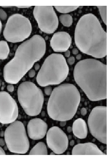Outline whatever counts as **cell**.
I'll list each match as a JSON object with an SVG mask.
<instances>
[{"label":"cell","instance_id":"obj_1","mask_svg":"<svg viewBox=\"0 0 107 156\" xmlns=\"http://www.w3.org/2000/svg\"><path fill=\"white\" fill-rule=\"evenodd\" d=\"M46 50V41L39 35H34L21 44L14 57L4 67L5 81L13 84L18 83L35 63L43 58Z\"/></svg>","mask_w":107,"mask_h":156},{"label":"cell","instance_id":"obj_2","mask_svg":"<svg viewBox=\"0 0 107 156\" xmlns=\"http://www.w3.org/2000/svg\"><path fill=\"white\" fill-rule=\"evenodd\" d=\"M74 80L88 99L95 101L107 98V67L94 58L77 63L73 72Z\"/></svg>","mask_w":107,"mask_h":156},{"label":"cell","instance_id":"obj_3","mask_svg":"<svg viewBox=\"0 0 107 156\" xmlns=\"http://www.w3.org/2000/svg\"><path fill=\"white\" fill-rule=\"evenodd\" d=\"M74 40L81 52L97 58L107 54V34L97 17L92 13L84 15L76 26Z\"/></svg>","mask_w":107,"mask_h":156},{"label":"cell","instance_id":"obj_4","mask_svg":"<svg viewBox=\"0 0 107 156\" xmlns=\"http://www.w3.org/2000/svg\"><path fill=\"white\" fill-rule=\"evenodd\" d=\"M81 101L77 88L72 84H62L56 87L50 95L47 110L50 118L59 122L72 119Z\"/></svg>","mask_w":107,"mask_h":156},{"label":"cell","instance_id":"obj_5","mask_svg":"<svg viewBox=\"0 0 107 156\" xmlns=\"http://www.w3.org/2000/svg\"><path fill=\"white\" fill-rule=\"evenodd\" d=\"M69 68L63 55L52 54L44 60L36 77L41 87L60 84L67 77Z\"/></svg>","mask_w":107,"mask_h":156},{"label":"cell","instance_id":"obj_6","mask_svg":"<svg viewBox=\"0 0 107 156\" xmlns=\"http://www.w3.org/2000/svg\"><path fill=\"white\" fill-rule=\"evenodd\" d=\"M17 93L19 104L27 115L35 116L40 114L44 98L39 87L32 82H24L19 85Z\"/></svg>","mask_w":107,"mask_h":156},{"label":"cell","instance_id":"obj_7","mask_svg":"<svg viewBox=\"0 0 107 156\" xmlns=\"http://www.w3.org/2000/svg\"><path fill=\"white\" fill-rule=\"evenodd\" d=\"M5 140L8 149L11 152L23 154L27 153L29 142L26 129L22 122L16 120L6 129Z\"/></svg>","mask_w":107,"mask_h":156},{"label":"cell","instance_id":"obj_8","mask_svg":"<svg viewBox=\"0 0 107 156\" xmlns=\"http://www.w3.org/2000/svg\"><path fill=\"white\" fill-rule=\"evenodd\" d=\"M32 26L30 20L22 14H16L9 17L3 31V36L8 42H22L30 36Z\"/></svg>","mask_w":107,"mask_h":156},{"label":"cell","instance_id":"obj_9","mask_svg":"<svg viewBox=\"0 0 107 156\" xmlns=\"http://www.w3.org/2000/svg\"><path fill=\"white\" fill-rule=\"evenodd\" d=\"M88 124L91 134L99 142L107 144V107L94 108L88 117Z\"/></svg>","mask_w":107,"mask_h":156},{"label":"cell","instance_id":"obj_10","mask_svg":"<svg viewBox=\"0 0 107 156\" xmlns=\"http://www.w3.org/2000/svg\"><path fill=\"white\" fill-rule=\"evenodd\" d=\"M33 14L38 27L41 31L50 34L57 30L58 19L52 6H36Z\"/></svg>","mask_w":107,"mask_h":156},{"label":"cell","instance_id":"obj_11","mask_svg":"<svg viewBox=\"0 0 107 156\" xmlns=\"http://www.w3.org/2000/svg\"><path fill=\"white\" fill-rule=\"evenodd\" d=\"M19 115L16 102L8 93L0 92V123L10 124L15 121Z\"/></svg>","mask_w":107,"mask_h":156},{"label":"cell","instance_id":"obj_12","mask_svg":"<svg viewBox=\"0 0 107 156\" xmlns=\"http://www.w3.org/2000/svg\"><path fill=\"white\" fill-rule=\"evenodd\" d=\"M46 141L49 148L56 154H63L69 145L67 135L57 126H53L49 129L47 133Z\"/></svg>","mask_w":107,"mask_h":156},{"label":"cell","instance_id":"obj_13","mask_svg":"<svg viewBox=\"0 0 107 156\" xmlns=\"http://www.w3.org/2000/svg\"><path fill=\"white\" fill-rule=\"evenodd\" d=\"M27 127L29 137L33 140H39L45 136L48 126L42 119L35 118L29 121Z\"/></svg>","mask_w":107,"mask_h":156},{"label":"cell","instance_id":"obj_14","mask_svg":"<svg viewBox=\"0 0 107 156\" xmlns=\"http://www.w3.org/2000/svg\"><path fill=\"white\" fill-rule=\"evenodd\" d=\"M72 41V38L67 32H58L53 35L50 41V46L55 52H65L70 48Z\"/></svg>","mask_w":107,"mask_h":156},{"label":"cell","instance_id":"obj_15","mask_svg":"<svg viewBox=\"0 0 107 156\" xmlns=\"http://www.w3.org/2000/svg\"><path fill=\"white\" fill-rule=\"evenodd\" d=\"M72 154L73 155H106L95 144L91 143L77 144L73 147Z\"/></svg>","mask_w":107,"mask_h":156},{"label":"cell","instance_id":"obj_16","mask_svg":"<svg viewBox=\"0 0 107 156\" xmlns=\"http://www.w3.org/2000/svg\"><path fill=\"white\" fill-rule=\"evenodd\" d=\"M72 130L74 135L79 139H85L87 136V123L82 119H77L74 122Z\"/></svg>","mask_w":107,"mask_h":156},{"label":"cell","instance_id":"obj_17","mask_svg":"<svg viewBox=\"0 0 107 156\" xmlns=\"http://www.w3.org/2000/svg\"><path fill=\"white\" fill-rule=\"evenodd\" d=\"M31 155H47L48 154V151L45 143L40 142L37 143L29 152Z\"/></svg>","mask_w":107,"mask_h":156},{"label":"cell","instance_id":"obj_18","mask_svg":"<svg viewBox=\"0 0 107 156\" xmlns=\"http://www.w3.org/2000/svg\"><path fill=\"white\" fill-rule=\"evenodd\" d=\"M10 48L6 41H0V60H4L8 58Z\"/></svg>","mask_w":107,"mask_h":156},{"label":"cell","instance_id":"obj_19","mask_svg":"<svg viewBox=\"0 0 107 156\" xmlns=\"http://www.w3.org/2000/svg\"><path fill=\"white\" fill-rule=\"evenodd\" d=\"M59 20L62 24L66 27H70L73 23L72 17L69 14L61 15L59 16Z\"/></svg>","mask_w":107,"mask_h":156},{"label":"cell","instance_id":"obj_20","mask_svg":"<svg viewBox=\"0 0 107 156\" xmlns=\"http://www.w3.org/2000/svg\"><path fill=\"white\" fill-rule=\"evenodd\" d=\"M56 9L59 12L62 13H69L76 10L79 7L78 6H55Z\"/></svg>","mask_w":107,"mask_h":156},{"label":"cell","instance_id":"obj_21","mask_svg":"<svg viewBox=\"0 0 107 156\" xmlns=\"http://www.w3.org/2000/svg\"><path fill=\"white\" fill-rule=\"evenodd\" d=\"M99 13L103 22L107 25V5L98 6Z\"/></svg>","mask_w":107,"mask_h":156},{"label":"cell","instance_id":"obj_22","mask_svg":"<svg viewBox=\"0 0 107 156\" xmlns=\"http://www.w3.org/2000/svg\"><path fill=\"white\" fill-rule=\"evenodd\" d=\"M7 15L3 9H0V19L2 20L7 19Z\"/></svg>","mask_w":107,"mask_h":156},{"label":"cell","instance_id":"obj_23","mask_svg":"<svg viewBox=\"0 0 107 156\" xmlns=\"http://www.w3.org/2000/svg\"><path fill=\"white\" fill-rule=\"evenodd\" d=\"M45 87L44 89V93L47 96H50L53 91L52 87L49 86Z\"/></svg>","mask_w":107,"mask_h":156},{"label":"cell","instance_id":"obj_24","mask_svg":"<svg viewBox=\"0 0 107 156\" xmlns=\"http://www.w3.org/2000/svg\"><path fill=\"white\" fill-rule=\"evenodd\" d=\"M75 58L73 56L69 57L67 60V63L71 65L74 64L75 62Z\"/></svg>","mask_w":107,"mask_h":156},{"label":"cell","instance_id":"obj_25","mask_svg":"<svg viewBox=\"0 0 107 156\" xmlns=\"http://www.w3.org/2000/svg\"><path fill=\"white\" fill-rule=\"evenodd\" d=\"M7 90L8 92H13L14 90V87L13 84H9L7 86Z\"/></svg>","mask_w":107,"mask_h":156},{"label":"cell","instance_id":"obj_26","mask_svg":"<svg viewBox=\"0 0 107 156\" xmlns=\"http://www.w3.org/2000/svg\"><path fill=\"white\" fill-rule=\"evenodd\" d=\"M29 77L32 78L34 77L36 75L35 70L33 69H30L29 71Z\"/></svg>","mask_w":107,"mask_h":156},{"label":"cell","instance_id":"obj_27","mask_svg":"<svg viewBox=\"0 0 107 156\" xmlns=\"http://www.w3.org/2000/svg\"><path fill=\"white\" fill-rule=\"evenodd\" d=\"M87 110L85 108H83L80 111V113L83 116H85L87 114Z\"/></svg>","mask_w":107,"mask_h":156},{"label":"cell","instance_id":"obj_28","mask_svg":"<svg viewBox=\"0 0 107 156\" xmlns=\"http://www.w3.org/2000/svg\"><path fill=\"white\" fill-rule=\"evenodd\" d=\"M5 140L3 138H0V146H4L5 145Z\"/></svg>","mask_w":107,"mask_h":156},{"label":"cell","instance_id":"obj_29","mask_svg":"<svg viewBox=\"0 0 107 156\" xmlns=\"http://www.w3.org/2000/svg\"><path fill=\"white\" fill-rule=\"evenodd\" d=\"M72 53L74 55H77L79 53V51L78 49L74 48L72 49Z\"/></svg>","mask_w":107,"mask_h":156},{"label":"cell","instance_id":"obj_30","mask_svg":"<svg viewBox=\"0 0 107 156\" xmlns=\"http://www.w3.org/2000/svg\"><path fill=\"white\" fill-rule=\"evenodd\" d=\"M71 55V52L69 50H67V51L65 52V56L67 58H69L70 57Z\"/></svg>","mask_w":107,"mask_h":156},{"label":"cell","instance_id":"obj_31","mask_svg":"<svg viewBox=\"0 0 107 156\" xmlns=\"http://www.w3.org/2000/svg\"><path fill=\"white\" fill-rule=\"evenodd\" d=\"M5 155V153L2 147L0 146V155Z\"/></svg>","mask_w":107,"mask_h":156},{"label":"cell","instance_id":"obj_32","mask_svg":"<svg viewBox=\"0 0 107 156\" xmlns=\"http://www.w3.org/2000/svg\"><path fill=\"white\" fill-rule=\"evenodd\" d=\"M40 65L38 63L36 64L35 66V69L36 70H38L40 69Z\"/></svg>","mask_w":107,"mask_h":156},{"label":"cell","instance_id":"obj_33","mask_svg":"<svg viewBox=\"0 0 107 156\" xmlns=\"http://www.w3.org/2000/svg\"><path fill=\"white\" fill-rule=\"evenodd\" d=\"M82 58V55L81 54H78L77 55L76 57V58L77 60H80Z\"/></svg>","mask_w":107,"mask_h":156},{"label":"cell","instance_id":"obj_34","mask_svg":"<svg viewBox=\"0 0 107 156\" xmlns=\"http://www.w3.org/2000/svg\"><path fill=\"white\" fill-rule=\"evenodd\" d=\"M66 124V122H60V126L62 127L64 126Z\"/></svg>","mask_w":107,"mask_h":156},{"label":"cell","instance_id":"obj_35","mask_svg":"<svg viewBox=\"0 0 107 156\" xmlns=\"http://www.w3.org/2000/svg\"><path fill=\"white\" fill-rule=\"evenodd\" d=\"M31 6H17V7L19 8H28L30 7Z\"/></svg>","mask_w":107,"mask_h":156},{"label":"cell","instance_id":"obj_36","mask_svg":"<svg viewBox=\"0 0 107 156\" xmlns=\"http://www.w3.org/2000/svg\"><path fill=\"white\" fill-rule=\"evenodd\" d=\"M67 131L68 132H69V133H70L71 131H72V128L70 126H69L67 128Z\"/></svg>","mask_w":107,"mask_h":156},{"label":"cell","instance_id":"obj_37","mask_svg":"<svg viewBox=\"0 0 107 156\" xmlns=\"http://www.w3.org/2000/svg\"><path fill=\"white\" fill-rule=\"evenodd\" d=\"M2 23L1 21V20H0V34L1 33L2 29Z\"/></svg>","mask_w":107,"mask_h":156},{"label":"cell","instance_id":"obj_38","mask_svg":"<svg viewBox=\"0 0 107 156\" xmlns=\"http://www.w3.org/2000/svg\"><path fill=\"white\" fill-rule=\"evenodd\" d=\"M74 144V140H72L70 143V145L71 146H73Z\"/></svg>","mask_w":107,"mask_h":156},{"label":"cell","instance_id":"obj_39","mask_svg":"<svg viewBox=\"0 0 107 156\" xmlns=\"http://www.w3.org/2000/svg\"><path fill=\"white\" fill-rule=\"evenodd\" d=\"M2 7L3 8H11L13 7V6H2Z\"/></svg>","mask_w":107,"mask_h":156},{"label":"cell","instance_id":"obj_40","mask_svg":"<svg viewBox=\"0 0 107 156\" xmlns=\"http://www.w3.org/2000/svg\"><path fill=\"white\" fill-rule=\"evenodd\" d=\"M1 82H0V87H1Z\"/></svg>","mask_w":107,"mask_h":156}]
</instances>
